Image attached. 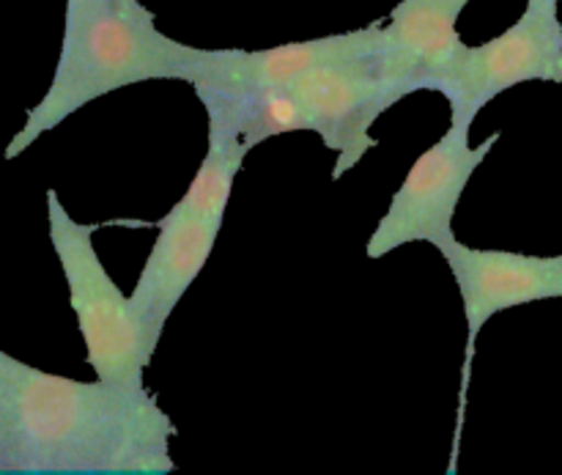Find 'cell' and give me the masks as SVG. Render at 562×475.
Returning <instances> with one entry per match:
<instances>
[{
    "mask_svg": "<svg viewBox=\"0 0 562 475\" xmlns=\"http://www.w3.org/2000/svg\"><path fill=\"white\" fill-rule=\"evenodd\" d=\"M247 154L250 152L236 137L209 132L201 168L184 196L157 223V240L130 295L132 311L157 344L165 322L184 300L217 245L234 181Z\"/></svg>",
    "mask_w": 562,
    "mask_h": 475,
    "instance_id": "3957f363",
    "label": "cell"
},
{
    "mask_svg": "<svg viewBox=\"0 0 562 475\" xmlns=\"http://www.w3.org/2000/svg\"><path fill=\"white\" fill-rule=\"evenodd\" d=\"M448 262L459 286L461 306L467 319V355L464 383H461V407L470 385L475 344L486 322L510 308L530 306L538 300H562V256H527L514 251H486L470 247L453 236L437 247Z\"/></svg>",
    "mask_w": 562,
    "mask_h": 475,
    "instance_id": "ba28073f",
    "label": "cell"
},
{
    "mask_svg": "<svg viewBox=\"0 0 562 475\" xmlns=\"http://www.w3.org/2000/svg\"><path fill=\"white\" fill-rule=\"evenodd\" d=\"M470 130L472 121L450 119L445 135L412 163L376 231L368 236V258L376 262L412 242L439 247L453 240V218L461 196L499 141V132H492L486 141L472 146Z\"/></svg>",
    "mask_w": 562,
    "mask_h": 475,
    "instance_id": "8992f818",
    "label": "cell"
},
{
    "mask_svg": "<svg viewBox=\"0 0 562 475\" xmlns=\"http://www.w3.org/2000/svg\"><path fill=\"white\" fill-rule=\"evenodd\" d=\"M195 49L165 36L140 0H66L53 80L27 110L3 157L16 159L77 110L119 88L148 80L187 82Z\"/></svg>",
    "mask_w": 562,
    "mask_h": 475,
    "instance_id": "7a4b0ae2",
    "label": "cell"
},
{
    "mask_svg": "<svg viewBox=\"0 0 562 475\" xmlns=\"http://www.w3.org/2000/svg\"><path fill=\"white\" fill-rule=\"evenodd\" d=\"M472 0H401L382 25L379 69L395 104L415 91H426L431 71L453 53L459 16Z\"/></svg>",
    "mask_w": 562,
    "mask_h": 475,
    "instance_id": "30bf717a",
    "label": "cell"
},
{
    "mask_svg": "<svg viewBox=\"0 0 562 475\" xmlns=\"http://www.w3.org/2000/svg\"><path fill=\"white\" fill-rule=\"evenodd\" d=\"M176 427L143 390L42 372L0 350V467L5 473H173Z\"/></svg>",
    "mask_w": 562,
    "mask_h": 475,
    "instance_id": "6da1fadb",
    "label": "cell"
},
{
    "mask_svg": "<svg viewBox=\"0 0 562 475\" xmlns=\"http://www.w3.org/2000/svg\"><path fill=\"white\" fill-rule=\"evenodd\" d=\"M382 53V22L349 33L289 42L267 49H195L192 91H252L285 86L318 64Z\"/></svg>",
    "mask_w": 562,
    "mask_h": 475,
    "instance_id": "9c48e42d",
    "label": "cell"
},
{
    "mask_svg": "<svg viewBox=\"0 0 562 475\" xmlns=\"http://www.w3.org/2000/svg\"><path fill=\"white\" fill-rule=\"evenodd\" d=\"M560 0H527L514 25L488 42H459L431 71L426 91L448 99L450 119L475 121L492 99L521 82H562Z\"/></svg>",
    "mask_w": 562,
    "mask_h": 475,
    "instance_id": "5b68a950",
    "label": "cell"
},
{
    "mask_svg": "<svg viewBox=\"0 0 562 475\" xmlns=\"http://www.w3.org/2000/svg\"><path fill=\"white\" fill-rule=\"evenodd\" d=\"M0 473H5V471H3V467H0Z\"/></svg>",
    "mask_w": 562,
    "mask_h": 475,
    "instance_id": "8fae6325",
    "label": "cell"
},
{
    "mask_svg": "<svg viewBox=\"0 0 562 475\" xmlns=\"http://www.w3.org/2000/svg\"><path fill=\"white\" fill-rule=\"evenodd\" d=\"M47 229L93 377L115 388L143 390L157 341L148 339L146 328L132 311L130 297L104 269L93 247V231L99 225L77 223L60 203L58 192L47 190Z\"/></svg>",
    "mask_w": 562,
    "mask_h": 475,
    "instance_id": "277c9868",
    "label": "cell"
},
{
    "mask_svg": "<svg viewBox=\"0 0 562 475\" xmlns=\"http://www.w3.org/2000/svg\"><path fill=\"white\" fill-rule=\"evenodd\" d=\"M285 88L300 104L305 132H316L338 154L333 179L349 174L379 146L371 126L395 104L379 69V53L318 64Z\"/></svg>",
    "mask_w": 562,
    "mask_h": 475,
    "instance_id": "52a82bcc",
    "label": "cell"
}]
</instances>
